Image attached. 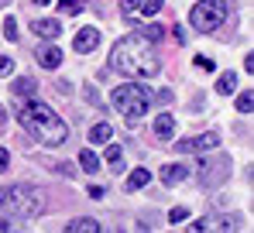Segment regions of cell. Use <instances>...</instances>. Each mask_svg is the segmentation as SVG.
I'll list each match as a JSON object with an SVG mask.
<instances>
[{
  "mask_svg": "<svg viewBox=\"0 0 254 233\" xmlns=\"http://www.w3.org/2000/svg\"><path fill=\"white\" fill-rule=\"evenodd\" d=\"M72 45H76V52H83V55H86V52H93V48L100 45V31H96V28H83V31L76 35Z\"/></svg>",
  "mask_w": 254,
  "mask_h": 233,
  "instance_id": "11",
  "label": "cell"
},
{
  "mask_svg": "<svg viewBox=\"0 0 254 233\" xmlns=\"http://www.w3.org/2000/svg\"><path fill=\"white\" fill-rule=\"evenodd\" d=\"M103 195H107L103 185H89V199H103Z\"/></svg>",
  "mask_w": 254,
  "mask_h": 233,
  "instance_id": "32",
  "label": "cell"
},
{
  "mask_svg": "<svg viewBox=\"0 0 254 233\" xmlns=\"http://www.w3.org/2000/svg\"><path fill=\"white\" fill-rule=\"evenodd\" d=\"M35 89H38V82H35L31 76L14 79V93H17V96H35Z\"/></svg>",
  "mask_w": 254,
  "mask_h": 233,
  "instance_id": "18",
  "label": "cell"
},
{
  "mask_svg": "<svg viewBox=\"0 0 254 233\" xmlns=\"http://www.w3.org/2000/svg\"><path fill=\"white\" fill-rule=\"evenodd\" d=\"M151 182V172L148 168H134L130 175H127V192H137V189H144Z\"/></svg>",
  "mask_w": 254,
  "mask_h": 233,
  "instance_id": "14",
  "label": "cell"
},
{
  "mask_svg": "<svg viewBox=\"0 0 254 233\" xmlns=\"http://www.w3.org/2000/svg\"><path fill=\"white\" fill-rule=\"evenodd\" d=\"M137 233H148V230H144V227H137Z\"/></svg>",
  "mask_w": 254,
  "mask_h": 233,
  "instance_id": "35",
  "label": "cell"
},
{
  "mask_svg": "<svg viewBox=\"0 0 254 233\" xmlns=\"http://www.w3.org/2000/svg\"><path fill=\"white\" fill-rule=\"evenodd\" d=\"M141 3H144V0H121L124 14H134V10H141Z\"/></svg>",
  "mask_w": 254,
  "mask_h": 233,
  "instance_id": "29",
  "label": "cell"
},
{
  "mask_svg": "<svg viewBox=\"0 0 254 233\" xmlns=\"http://www.w3.org/2000/svg\"><path fill=\"white\" fill-rule=\"evenodd\" d=\"M79 168H83L86 175H96V172H100V158L83 148V151H79Z\"/></svg>",
  "mask_w": 254,
  "mask_h": 233,
  "instance_id": "17",
  "label": "cell"
},
{
  "mask_svg": "<svg viewBox=\"0 0 254 233\" xmlns=\"http://www.w3.org/2000/svg\"><path fill=\"white\" fill-rule=\"evenodd\" d=\"M234 89H237V76H234V72H223L220 82H216V93H220V96H230Z\"/></svg>",
  "mask_w": 254,
  "mask_h": 233,
  "instance_id": "20",
  "label": "cell"
},
{
  "mask_svg": "<svg viewBox=\"0 0 254 233\" xmlns=\"http://www.w3.org/2000/svg\"><path fill=\"white\" fill-rule=\"evenodd\" d=\"M137 35H141V38H148V41H162V38H165V31H162L158 24H148V28H141Z\"/></svg>",
  "mask_w": 254,
  "mask_h": 233,
  "instance_id": "22",
  "label": "cell"
},
{
  "mask_svg": "<svg viewBox=\"0 0 254 233\" xmlns=\"http://www.w3.org/2000/svg\"><path fill=\"white\" fill-rule=\"evenodd\" d=\"M10 72H14V62H10L7 55H0V79H3V76H10Z\"/></svg>",
  "mask_w": 254,
  "mask_h": 233,
  "instance_id": "28",
  "label": "cell"
},
{
  "mask_svg": "<svg viewBox=\"0 0 254 233\" xmlns=\"http://www.w3.org/2000/svg\"><path fill=\"white\" fill-rule=\"evenodd\" d=\"M0 233H28V227H21V223H14V220H3V216H0Z\"/></svg>",
  "mask_w": 254,
  "mask_h": 233,
  "instance_id": "25",
  "label": "cell"
},
{
  "mask_svg": "<svg viewBox=\"0 0 254 233\" xmlns=\"http://www.w3.org/2000/svg\"><path fill=\"white\" fill-rule=\"evenodd\" d=\"M227 0H196V7L189 10V24L196 28V31H203V35H210L216 28H223V21H227Z\"/></svg>",
  "mask_w": 254,
  "mask_h": 233,
  "instance_id": "5",
  "label": "cell"
},
{
  "mask_svg": "<svg viewBox=\"0 0 254 233\" xmlns=\"http://www.w3.org/2000/svg\"><path fill=\"white\" fill-rule=\"evenodd\" d=\"M31 3H55V0H31Z\"/></svg>",
  "mask_w": 254,
  "mask_h": 233,
  "instance_id": "34",
  "label": "cell"
},
{
  "mask_svg": "<svg viewBox=\"0 0 254 233\" xmlns=\"http://www.w3.org/2000/svg\"><path fill=\"white\" fill-rule=\"evenodd\" d=\"M213 148H220V134H199V137H189V141H175V151L179 155H189V151H213Z\"/></svg>",
  "mask_w": 254,
  "mask_h": 233,
  "instance_id": "8",
  "label": "cell"
},
{
  "mask_svg": "<svg viewBox=\"0 0 254 233\" xmlns=\"http://www.w3.org/2000/svg\"><path fill=\"white\" fill-rule=\"evenodd\" d=\"M107 165H110V172H124V151L117 144L107 148Z\"/></svg>",
  "mask_w": 254,
  "mask_h": 233,
  "instance_id": "19",
  "label": "cell"
},
{
  "mask_svg": "<svg viewBox=\"0 0 254 233\" xmlns=\"http://www.w3.org/2000/svg\"><path fill=\"white\" fill-rule=\"evenodd\" d=\"M21 123H24V130H28L31 137H38V141L48 144V148H59V144L69 141V127H65V120L55 114L48 103L35 100V96L21 107Z\"/></svg>",
  "mask_w": 254,
  "mask_h": 233,
  "instance_id": "2",
  "label": "cell"
},
{
  "mask_svg": "<svg viewBox=\"0 0 254 233\" xmlns=\"http://www.w3.org/2000/svg\"><path fill=\"white\" fill-rule=\"evenodd\" d=\"M0 209L21 220H35L45 213V199L31 185H10V189H0Z\"/></svg>",
  "mask_w": 254,
  "mask_h": 233,
  "instance_id": "3",
  "label": "cell"
},
{
  "mask_svg": "<svg viewBox=\"0 0 254 233\" xmlns=\"http://www.w3.org/2000/svg\"><path fill=\"white\" fill-rule=\"evenodd\" d=\"M196 65H199L203 72H213V62H210V58H206V55H199V58H196Z\"/></svg>",
  "mask_w": 254,
  "mask_h": 233,
  "instance_id": "30",
  "label": "cell"
},
{
  "mask_svg": "<svg viewBox=\"0 0 254 233\" xmlns=\"http://www.w3.org/2000/svg\"><path fill=\"white\" fill-rule=\"evenodd\" d=\"M65 233H100V223L93 220V216H83V220H72Z\"/></svg>",
  "mask_w": 254,
  "mask_h": 233,
  "instance_id": "16",
  "label": "cell"
},
{
  "mask_svg": "<svg viewBox=\"0 0 254 233\" xmlns=\"http://www.w3.org/2000/svg\"><path fill=\"white\" fill-rule=\"evenodd\" d=\"M10 168V155H7V148H0V172H7Z\"/></svg>",
  "mask_w": 254,
  "mask_h": 233,
  "instance_id": "31",
  "label": "cell"
},
{
  "mask_svg": "<svg viewBox=\"0 0 254 233\" xmlns=\"http://www.w3.org/2000/svg\"><path fill=\"white\" fill-rule=\"evenodd\" d=\"M110 103H114L117 110H124V114L144 116V114H148V107H151V89H148L144 82H124V86L114 89Z\"/></svg>",
  "mask_w": 254,
  "mask_h": 233,
  "instance_id": "4",
  "label": "cell"
},
{
  "mask_svg": "<svg viewBox=\"0 0 254 233\" xmlns=\"http://www.w3.org/2000/svg\"><path fill=\"white\" fill-rule=\"evenodd\" d=\"M186 233H237V223L234 220H220V216H203V220H196L192 227Z\"/></svg>",
  "mask_w": 254,
  "mask_h": 233,
  "instance_id": "7",
  "label": "cell"
},
{
  "mask_svg": "<svg viewBox=\"0 0 254 233\" xmlns=\"http://www.w3.org/2000/svg\"><path fill=\"white\" fill-rule=\"evenodd\" d=\"M158 178H162L165 185H175V182L189 178V168H186V165H165V168L158 172Z\"/></svg>",
  "mask_w": 254,
  "mask_h": 233,
  "instance_id": "12",
  "label": "cell"
},
{
  "mask_svg": "<svg viewBox=\"0 0 254 233\" xmlns=\"http://www.w3.org/2000/svg\"><path fill=\"white\" fill-rule=\"evenodd\" d=\"M89 141L93 144H110L114 141V127L110 123H93L89 127Z\"/></svg>",
  "mask_w": 254,
  "mask_h": 233,
  "instance_id": "13",
  "label": "cell"
},
{
  "mask_svg": "<svg viewBox=\"0 0 254 233\" xmlns=\"http://www.w3.org/2000/svg\"><path fill=\"white\" fill-rule=\"evenodd\" d=\"M182 220H189V209H186V206H175L169 213V223H182Z\"/></svg>",
  "mask_w": 254,
  "mask_h": 233,
  "instance_id": "27",
  "label": "cell"
},
{
  "mask_svg": "<svg viewBox=\"0 0 254 233\" xmlns=\"http://www.w3.org/2000/svg\"><path fill=\"white\" fill-rule=\"evenodd\" d=\"M31 31L52 41V38H59V35H62V24H59V17H42V21H35V24H31Z\"/></svg>",
  "mask_w": 254,
  "mask_h": 233,
  "instance_id": "10",
  "label": "cell"
},
{
  "mask_svg": "<svg viewBox=\"0 0 254 233\" xmlns=\"http://www.w3.org/2000/svg\"><path fill=\"white\" fill-rule=\"evenodd\" d=\"M254 110V93H241L237 96V114H251Z\"/></svg>",
  "mask_w": 254,
  "mask_h": 233,
  "instance_id": "23",
  "label": "cell"
},
{
  "mask_svg": "<svg viewBox=\"0 0 254 233\" xmlns=\"http://www.w3.org/2000/svg\"><path fill=\"white\" fill-rule=\"evenodd\" d=\"M35 58H38V65H42V69L52 72V69H59V65H62V48H59V45H42V48L35 52Z\"/></svg>",
  "mask_w": 254,
  "mask_h": 233,
  "instance_id": "9",
  "label": "cell"
},
{
  "mask_svg": "<svg viewBox=\"0 0 254 233\" xmlns=\"http://www.w3.org/2000/svg\"><path fill=\"white\" fill-rule=\"evenodd\" d=\"M3 38H7V41H17V21H14V17H7V21H3Z\"/></svg>",
  "mask_w": 254,
  "mask_h": 233,
  "instance_id": "26",
  "label": "cell"
},
{
  "mask_svg": "<svg viewBox=\"0 0 254 233\" xmlns=\"http://www.w3.org/2000/svg\"><path fill=\"white\" fill-rule=\"evenodd\" d=\"M162 7H165V0H144V3H141V14H144V17H155Z\"/></svg>",
  "mask_w": 254,
  "mask_h": 233,
  "instance_id": "24",
  "label": "cell"
},
{
  "mask_svg": "<svg viewBox=\"0 0 254 233\" xmlns=\"http://www.w3.org/2000/svg\"><path fill=\"white\" fill-rule=\"evenodd\" d=\"M0 123H7V110H3V103H0Z\"/></svg>",
  "mask_w": 254,
  "mask_h": 233,
  "instance_id": "33",
  "label": "cell"
},
{
  "mask_svg": "<svg viewBox=\"0 0 254 233\" xmlns=\"http://www.w3.org/2000/svg\"><path fill=\"white\" fill-rule=\"evenodd\" d=\"M110 69H117L127 79H151L158 76L162 58H158L155 41L141 38V35H127V38L114 41V48H110Z\"/></svg>",
  "mask_w": 254,
  "mask_h": 233,
  "instance_id": "1",
  "label": "cell"
},
{
  "mask_svg": "<svg viewBox=\"0 0 254 233\" xmlns=\"http://www.w3.org/2000/svg\"><path fill=\"white\" fill-rule=\"evenodd\" d=\"M227 175H230V161L227 158H203V161H196V178L203 185H216Z\"/></svg>",
  "mask_w": 254,
  "mask_h": 233,
  "instance_id": "6",
  "label": "cell"
},
{
  "mask_svg": "<svg viewBox=\"0 0 254 233\" xmlns=\"http://www.w3.org/2000/svg\"><path fill=\"white\" fill-rule=\"evenodd\" d=\"M172 134H175V120H172V114H158V120H155V137L169 141Z\"/></svg>",
  "mask_w": 254,
  "mask_h": 233,
  "instance_id": "15",
  "label": "cell"
},
{
  "mask_svg": "<svg viewBox=\"0 0 254 233\" xmlns=\"http://www.w3.org/2000/svg\"><path fill=\"white\" fill-rule=\"evenodd\" d=\"M79 10H83V0H59V14H69V17H72V14H79Z\"/></svg>",
  "mask_w": 254,
  "mask_h": 233,
  "instance_id": "21",
  "label": "cell"
}]
</instances>
